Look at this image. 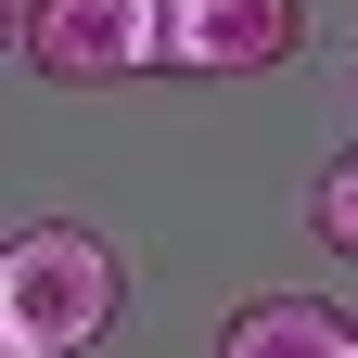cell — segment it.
<instances>
[{
	"label": "cell",
	"mask_w": 358,
	"mask_h": 358,
	"mask_svg": "<svg viewBox=\"0 0 358 358\" xmlns=\"http://www.w3.org/2000/svg\"><path fill=\"white\" fill-rule=\"evenodd\" d=\"M307 231H320L333 256H358V154H333V166H320V192H307Z\"/></svg>",
	"instance_id": "5"
},
{
	"label": "cell",
	"mask_w": 358,
	"mask_h": 358,
	"mask_svg": "<svg viewBox=\"0 0 358 358\" xmlns=\"http://www.w3.org/2000/svg\"><path fill=\"white\" fill-rule=\"evenodd\" d=\"M217 358H358V320L320 294H256L217 320Z\"/></svg>",
	"instance_id": "4"
},
{
	"label": "cell",
	"mask_w": 358,
	"mask_h": 358,
	"mask_svg": "<svg viewBox=\"0 0 358 358\" xmlns=\"http://www.w3.org/2000/svg\"><path fill=\"white\" fill-rule=\"evenodd\" d=\"M128 307V268L103 231L77 217H38V231L0 243V358H90Z\"/></svg>",
	"instance_id": "1"
},
{
	"label": "cell",
	"mask_w": 358,
	"mask_h": 358,
	"mask_svg": "<svg viewBox=\"0 0 358 358\" xmlns=\"http://www.w3.org/2000/svg\"><path fill=\"white\" fill-rule=\"evenodd\" d=\"M13 38L52 90H128L166 64V0H26Z\"/></svg>",
	"instance_id": "2"
},
{
	"label": "cell",
	"mask_w": 358,
	"mask_h": 358,
	"mask_svg": "<svg viewBox=\"0 0 358 358\" xmlns=\"http://www.w3.org/2000/svg\"><path fill=\"white\" fill-rule=\"evenodd\" d=\"M307 52V0H166V77H268Z\"/></svg>",
	"instance_id": "3"
},
{
	"label": "cell",
	"mask_w": 358,
	"mask_h": 358,
	"mask_svg": "<svg viewBox=\"0 0 358 358\" xmlns=\"http://www.w3.org/2000/svg\"><path fill=\"white\" fill-rule=\"evenodd\" d=\"M13 26H26V0H0V38H13Z\"/></svg>",
	"instance_id": "6"
}]
</instances>
